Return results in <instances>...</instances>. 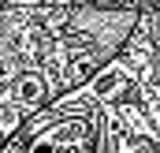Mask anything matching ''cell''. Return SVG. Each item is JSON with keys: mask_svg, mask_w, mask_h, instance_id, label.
I'll list each match as a JSON object with an SVG mask.
<instances>
[{"mask_svg": "<svg viewBox=\"0 0 160 153\" xmlns=\"http://www.w3.org/2000/svg\"><path fill=\"white\" fill-rule=\"evenodd\" d=\"M22 119H26V116L19 112V108L11 105V97L0 90V142H4V138H8V135H11V131L22 123Z\"/></svg>", "mask_w": 160, "mask_h": 153, "instance_id": "obj_1", "label": "cell"}]
</instances>
